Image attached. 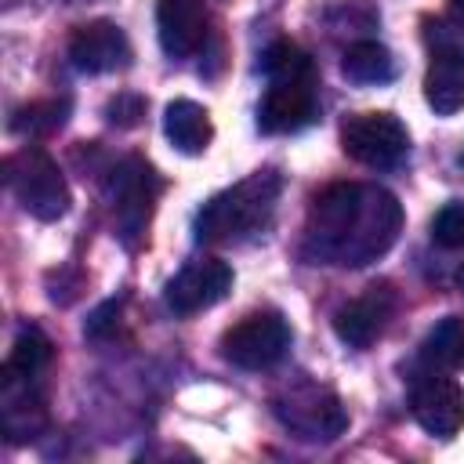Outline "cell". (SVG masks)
Segmentation results:
<instances>
[{
	"label": "cell",
	"instance_id": "6da1fadb",
	"mask_svg": "<svg viewBox=\"0 0 464 464\" xmlns=\"http://www.w3.org/2000/svg\"><path fill=\"white\" fill-rule=\"evenodd\" d=\"M399 232H402V203L388 188L341 181L330 185L323 196H315L304 221L301 254L312 265L362 268L384 257L395 246Z\"/></svg>",
	"mask_w": 464,
	"mask_h": 464
},
{
	"label": "cell",
	"instance_id": "7a4b0ae2",
	"mask_svg": "<svg viewBox=\"0 0 464 464\" xmlns=\"http://www.w3.org/2000/svg\"><path fill=\"white\" fill-rule=\"evenodd\" d=\"M265 69V94L257 105V130L265 134H297L319 120V91H315V65L312 58L290 44L276 40L261 54Z\"/></svg>",
	"mask_w": 464,
	"mask_h": 464
},
{
	"label": "cell",
	"instance_id": "3957f363",
	"mask_svg": "<svg viewBox=\"0 0 464 464\" xmlns=\"http://www.w3.org/2000/svg\"><path fill=\"white\" fill-rule=\"evenodd\" d=\"M283 192V178L276 170H257L232 188L210 196L196 214L199 243H250L268 232L276 218V203Z\"/></svg>",
	"mask_w": 464,
	"mask_h": 464
},
{
	"label": "cell",
	"instance_id": "277c9868",
	"mask_svg": "<svg viewBox=\"0 0 464 464\" xmlns=\"http://www.w3.org/2000/svg\"><path fill=\"white\" fill-rule=\"evenodd\" d=\"M4 174H7L11 196L18 199V207L25 214H33L36 221H58V218H65L72 196H69L65 174L58 170V163L44 149H36V145L18 149L4 163Z\"/></svg>",
	"mask_w": 464,
	"mask_h": 464
},
{
	"label": "cell",
	"instance_id": "5b68a950",
	"mask_svg": "<svg viewBox=\"0 0 464 464\" xmlns=\"http://www.w3.org/2000/svg\"><path fill=\"white\" fill-rule=\"evenodd\" d=\"M272 413L304 442H330L348 428V413L341 399L315 384V381H294L279 395H272Z\"/></svg>",
	"mask_w": 464,
	"mask_h": 464
},
{
	"label": "cell",
	"instance_id": "8992f818",
	"mask_svg": "<svg viewBox=\"0 0 464 464\" xmlns=\"http://www.w3.org/2000/svg\"><path fill=\"white\" fill-rule=\"evenodd\" d=\"M290 341V323L279 312H250L221 334V355L239 370H272Z\"/></svg>",
	"mask_w": 464,
	"mask_h": 464
},
{
	"label": "cell",
	"instance_id": "52a82bcc",
	"mask_svg": "<svg viewBox=\"0 0 464 464\" xmlns=\"http://www.w3.org/2000/svg\"><path fill=\"white\" fill-rule=\"evenodd\" d=\"M341 149L373 170L399 167L410 152V130L395 112H359L341 127Z\"/></svg>",
	"mask_w": 464,
	"mask_h": 464
},
{
	"label": "cell",
	"instance_id": "ba28073f",
	"mask_svg": "<svg viewBox=\"0 0 464 464\" xmlns=\"http://www.w3.org/2000/svg\"><path fill=\"white\" fill-rule=\"evenodd\" d=\"M152 199H156V178L152 167L141 160H127L116 170L112 181V207H116V228L123 246H138L145 239L149 218H152Z\"/></svg>",
	"mask_w": 464,
	"mask_h": 464
},
{
	"label": "cell",
	"instance_id": "9c48e42d",
	"mask_svg": "<svg viewBox=\"0 0 464 464\" xmlns=\"http://www.w3.org/2000/svg\"><path fill=\"white\" fill-rule=\"evenodd\" d=\"M130 58H134V51H130L127 33L109 18L87 22L69 36V62H72V69H80L87 76L120 72L130 65Z\"/></svg>",
	"mask_w": 464,
	"mask_h": 464
},
{
	"label": "cell",
	"instance_id": "30bf717a",
	"mask_svg": "<svg viewBox=\"0 0 464 464\" xmlns=\"http://www.w3.org/2000/svg\"><path fill=\"white\" fill-rule=\"evenodd\" d=\"M232 290V268L218 257L188 261L170 283H167V308L178 315H196L203 308H214Z\"/></svg>",
	"mask_w": 464,
	"mask_h": 464
},
{
	"label": "cell",
	"instance_id": "8fae6325",
	"mask_svg": "<svg viewBox=\"0 0 464 464\" xmlns=\"http://www.w3.org/2000/svg\"><path fill=\"white\" fill-rule=\"evenodd\" d=\"M410 410H413V420L428 435L453 439L464 428V388L453 377H442V373L431 370L428 377H420L413 384Z\"/></svg>",
	"mask_w": 464,
	"mask_h": 464
},
{
	"label": "cell",
	"instance_id": "7c38bea8",
	"mask_svg": "<svg viewBox=\"0 0 464 464\" xmlns=\"http://www.w3.org/2000/svg\"><path fill=\"white\" fill-rule=\"evenodd\" d=\"M392 304L395 301H392L388 286H370L362 297H355L334 312V334L348 348H370L384 334V326L392 319Z\"/></svg>",
	"mask_w": 464,
	"mask_h": 464
},
{
	"label": "cell",
	"instance_id": "4fadbf2b",
	"mask_svg": "<svg viewBox=\"0 0 464 464\" xmlns=\"http://www.w3.org/2000/svg\"><path fill=\"white\" fill-rule=\"evenodd\" d=\"M160 47L170 58H188L207 44V4L203 0H160L156 7Z\"/></svg>",
	"mask_w": 464,
	"mask_h": 464
},
{
	"label": "cell",
	"instance_id": "5bb4252c",
	"mask_svg": "<svg viewBox=\"0 0 464 464\" xmlns=\"http://www.w3.org/2000/svg\"><path fill=\"white\" fill-rule=\"evenodd\" d=\"M424 98L439 116H453L464 109V47L439 44L431 51L424 72Z\"/></svg>",
	"mask_w": 464,
	"mask_h": 464
},
{
	"label": "cell",
	"instance_id": "9a60e30c",
	"mask_svg": "<svg viewBox=\"0 0 464 464\" xmlns=\"http://www.w3.org/2000/svg\"><path fill=\"white\" fill-rule=\"evenodd\" d=\"M163 130L170 138V145L185 156H199L210 141H214V123L210 112L192 102V98H174L163 112Z\"/></svg>",
	"mask_w": 464,
	"mask_h": 464
},
{
	"label": "cell",
	"instance_id": "2e32d148",
	"mask_svg": "<svg viewBox=\"0 0 464 464\" xmlns=\"http://www.w3.org/2000/svg\"><path fill=\"white\" fill-rule=\"evenodd\" d=\"M420 362L435 373H453L464 366V319L460 315H446L424 334Z\"/></svg>",
	"mask_w": 464,
	"mask_h": 464
},
{
	"label": "cell",
	"instance_id": "e0dca14e",
	"mask_svg": "<svg viewBox=\"0 0 464 464\" xmlns=\"http://www.w3.org/2000/svg\"><path fill=\"white\" fill-rule=\"evenodd\" d=\"M341 72L352 80V83H362V87H381V83H392L395 80V58L384 44L377 40H355L344 58H341Z\"/></svg>",
	"mask_w": 464,
	"mask_h": 464
},
{
	"label": "cell",
	"instance_id": "ac0fdd59",
	"mask_svg": "<svg viewBox=\"0 0 464 464\" xmlns=\"http://www.w3.org/2000/svg\"><path fill=\"white\" fill-rule=\"evenodd\" d=\"M65 120H69V98H47V102L14 109L11 130L25 134V138H44V134H54L58 127H65Z\"/></svg>",
	"mask_w": 464,
	"mask_h": 464
},
{
	"label": "cell",
	"instance_id": "d6986e66",
	"mask_svg": "<svg viewBox=\"0 0 464 464\" xmlns=\"http://www.w3.org/2000/svg\"><path fill=\"white\" fill-rule=\"evenodd\" d=\"M47 362H51V341H47V334L36 330V326H25V330L14 337V344H11V355H7L4 373L33 377V381H36V373H40Z\"/></svg>",
	"mask_w": 464,
	"mask_h": 464
},
{
	"label": "cell",
	"instance_id": "ffe728a7",
	"mask_svg": "<svg viewBox=\"0 0 464 464\" xmlns=\"http://www.w3.org/2000/svg\"><path fill=\"white\" fill-rule=\"evenodd\" d=\"M431 239L442 250H464V199L446 203L435 218H431Z\"/></svg>",
	"mask_w": 464,
	"mask_h": 464
},
{
	"label": "cell",
	"instance_id": "44dd1931",
	"mask_svg": "<svg viewBox=\"0 0 464 464\" xmlns=\"http://www.w3.org/2000/svg\"><path fill=\"white\" fill-rule=\"evenodd\" d=\"M145 116V102L138 94H116L109 105H105V120L112 127H134L138 120Z\"/></svg>",
	"mask_w": 464,
	"mask_h": 464
},
{
	"label": "cell",
	"instance_id": "7402d4cb",
	"mask_svg": "<svg viewBox=\"0 0 464 464\" xmlns=\"http://www.w3.org/2000/svg\"><path fill=\"white\" fill-rule=\"evenodd\" d=\"M446 14H450V22L464 33V0H450V7H446Z\"/></svg>",
	"mask_w": 464,
	"mask_h": 464
},
{
	"label": "cell",
	"instance_id": "603a6c76",
	"mask_svg": "<svg viewBox=\"0 0 464 464\" xmlns=\"http://www.w3.org/2000/svg\"><path fill=\"white\" fill-rule=\"evenodd\" d=\"M58 4H87V0H58Z\"/></svg>",
	"mask_w": 464,
	"mask_h": 464
}]
</instances>
